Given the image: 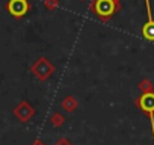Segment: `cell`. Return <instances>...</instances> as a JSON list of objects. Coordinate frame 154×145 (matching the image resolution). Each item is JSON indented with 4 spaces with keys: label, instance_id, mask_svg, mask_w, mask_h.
Here are the masks:
<instances>
[{
    "label": "cell",
    "instance_id": "8992f818",
    "mask_svg": "<svg viewBox=\"0 0 154 145\" xmlns=\"http://www.w3.org/2000/svg\"><path fill=\"white\" fill-rule=\"evenodd\" d=\"M145 8H146V21L142 26V36L146 41L154 42V17L151 11V0H145Z\"/></svg>",
    "mask_w": 154,
    "mask_h": 145
},
{
    "label": "cell",
    "instance_id": "30bf717a",
    "mask_svg": "<svg viewBox=\"0 0 154 145\" xmlns=\"http://www.w3.org/2000/svg\"><path fill=\"white\" fill-rule=\"evenodd\" d=\"M44 8L48 12H54L59 8V0H44Z\"/></svg>",
    "mask_w": 154,
    "mask_h": 145
},
{
    "label": "cell",
    "instance_id": "4fadbf2b",
    "mask_svg": "<svg viewBox=\"0 0 154 145\" xmlns=\"http://www.w3.org/2000/svg\"><path fill=\"white\" fill-rule=\"evenodd\" d=\"M80 2H86V0H80Z\"/></svg>",
    "mask_w": 154,
    "mask_h": 145
},
{
    "label": "cell",
    "instance_id": "3957f363",
    "mask_svg": "<svg viewBox=\"0 0 154 145\" xmlns=\"http://www.w3.org/2000/svg\"><path fill=\"white\" fill-rule=\"evenodd\" d=\"M134 104L139 107V110H142V112L149 118L151 131H152V139H154V91H152V92L140 94V97H137V98L134 100Z\"/></svg>",
    "mask_w": 154,
    "mask_h": 145
},
{
    "label": "cell",
    "instance_id": "8fae6325",
    "mask_svg": "<svg viewBox=\"0 0 154 145\" xmlns=\"http://www.w3.org/2000/svg\"><path fill=\"white\" fill-rule=\"evenodd\" d=\"M54 145H72L66 137H60V139H57L56 142H54Z\"/></svg>",
    "mask_w": 154,
    "mask_h": 145
},
{
    "label": "cell",
    "instance_id": "5bb4252c",
    "mask_svg": "<svg viewBox=\"0 0 154 145\" xmlns=\"http://www.w3.org/2000/svg\"><path fill=\"white\" fill-rule=\"evenodd\" d=\"M152 145H154V142H152Z\"/></svg>",
    "mask_w": 154,
    "mask_h": 145
},
{
    "label": "cell",
    "instance_id": "6da1fadb",
    "mask_svg": "<svg viewBox=\"0 0 154 145\" xmlns=\"http://www.w3.org/2000/svg\"><path fill=\"white\" fill-rule=\"evenodd\" d=\"M121 8V0H92L89 3V11L103 23L112 20Z\"/></svg>",
    "mask_w": 154,
    "mask_h": 145
},
{
    "label": "cell",
    "instance_id": "7a4b0ae2",
    "mask_svg": "<svg viewBox=\"0 0 154 145\" xmlns=\"http://www.w3.org/2000/svg\"><path fill=\"white\" fill-rule=\"evenodd\" d=\"M56 71V66L53 65V62L45 57V56H39L30 66V72L32 76L39 80V82H47Z\"/></svg>",
    "mask_w": 154,
    "mask_h": 145
},
{
    "label": "cell",
    "instance_id": "7c38bea8",
    "mask_svg": "<svg viewBox=\"0 0 154 145\" xmlns=\"http://www.w3.org/2000/svg\"><path fill=\"white\" fill-rule=\"evenodd\" d=\"M30 145H47V143H45L42 139H35V140H33Z\"/></svg>",
    "mask_w": 154,
    "mask_h": 145
},
{
    "label": "cell",
    "instance_id": "5b68a950",
    "mask_svg": "<svg viewBox=\"0 0 154 145\" xmlns=\"http://www.w3.org/2000/svg\"><path fill=\"white\" fill-rule=\"evenodd\" d=\"M35 107L27 101V100H21L15 107H14V116L20 121V122H23V124H26V122H29L33 116H35Z\"/></svg>",
    "mask_w": 154,
    "mask_h": 145
},
{
    "label": "cell",
    "instance_id": "277c9868",
    "mask_svg": "<svg viewBox=\"0 0 154 145\" xmlns=\"http://www.w3.org/2000/svg\"><path fill=\"white\" fill-rule=\"evenodd\" d=\"M5 8L12 18L20 20V18H24L30 12L32 3L30 0H8Z\"/></svg>",
    "mask_w": 154,
    "mask_h": 145
},
{
    "label": "cell",
    "instance_id": "52a82bcc",
    "mask_svg": "<svg viewBox=\"0 0 154 145\" xmlns=\"http://www.w3.org/2000/svg\"><path fill=\"white\" fill-rule=\"evenodd\" d=\"M60 106L65 112L72 113V112H75L77 109H79V100H77V97H74V95H66V97L62 98Z\"/></svg>",
    "mask_w": 154,
    "mask_h": 145
},
{
    "label": "cell",
    "instance_id": "9c48e42d",
    "mask_svg": "<svg viewBox=\"0 0 154 145\" xmlns=\"http://www.w3.org/2000/svg\"><path fill=\"white\" fill-rule=\"evenodd\" d=\"M137 88H139V91H140L142 94H145V92H152V91H154V85H152V82L148 80V79H142V80L139 82Z\"/></svg>",
    "mask_w": 154,
    "mask_h": 145
},
{
    "label": "cell",
    "instance_id": "ba28073f",
    "mask_svg": "<svg viewBox=\"0 0 154 145\" xmlns=\"http://www.w3.org/2000/svg\"><path fill=\"white\" fill-rule=\"evenodd\" d=\"M50 124H51L54 128H60V127L65 124V116H63L60 112H53L51 116H50Z\"/></svg>",
    "mask_w": 154,
    "mask_h": 145
}]
</instances>
